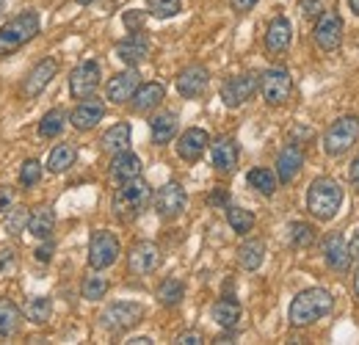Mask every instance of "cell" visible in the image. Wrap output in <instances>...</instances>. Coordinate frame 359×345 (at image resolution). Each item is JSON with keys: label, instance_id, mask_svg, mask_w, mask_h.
Segmentation results:
<instances>
[{"label": "cell", "instance_id": "cell-1", "mask_svg": "<svg viewBox=\"0 0 359 345\" xmlns=\"http://www.w3.org/2000/svg\"><path fill=\"white\" fill-rule=\"evenodd\" d=\"M332 306H334V299H332L329 290H323V288H307V290H302L290 302L287 320H290V326L302 329V326H310L315 320L326 318L332 312Z\"/></svg>", "mask_w": 359, "mask_h": 345}, {"label": "cell", "instance_id": "cell-2", "mask_svg": "<svg viewBox=\"0 0 359 345\" xmlns=\"http://www.w3.org/2000/svg\"><path fill=\"white\" fill-rule=\"evenodd\" d=\"M149 199H152L149 182H144L141 177L125 180V182L116 188V194H114L111 210H114V216L119 218V221H135V218L147 210Z\"/></svg>", "mask_w": 359, "mask_h": 345}, {"label": "cell", "instance_id": "cell-3", "mask_svg": "<svg viewBox=\"0 0 359 345\" xmlns=\"http://www.w3.org/2000/svg\"><path fill=\"white\" fill-rule=\"evenodd\" d=\"M340 205H343V188H340V182H334L332 177H318V180H313V185L307 191V210L318 221H332V218L337 216Z\"/></svg>", "mask_w": 359, "mask_h": 345}, {"label": "cell", "instance_id": "cell-4", "mask_svg": "<svg viewBox=\"0 0 359 345\" xmlns=\"http://www.w3.org/2000/svg\"><path fill=\"white\" fill-rule=\"evenodd\" d=\"M39 34V11L25 8L0 28V55H11Z\"/></svg>", "mask_w": 359, "mask_h": 345}, {"label": "cell", "instance_id": "cell-5", "mask_svg": "<svg viewBox=\"0 0 359 345\" xmlns=\"http://www.w3.org/2000/svg\"><path fill=\"white\" fill-rule=\"evenodd\" d=\"M359 141V119L357 116H340L337 122H332V128L323 135V152L329 158H337L343 152H348Z\"/></svg>", "mask_w": 359, "mask_h": 345}, {"label": "cell", "instance_id": "cell-6", "mask_svg": "<svg viewBox=\"0 0 359 345\" xmlns=\"http://www.w3.org/2000/svg\"><path fill=\"white\" fill-rule=\"evenodd\" d=\"M144 304L138 302H116L111 306H105V312L100 315V326L108 332H128L141 323L144 318Z\"/></svg>", "mask_w": 359, "mask_h": 345}, {"label": "cell", "instance_id": "cell-7", "mask_svg": "<svg viewBox=\"0 0 359 345\" xmlns=\"http://www.w3.org/2000/svg\"><path fill=\"white\" fill-rule=\"evenodd\" d=\"M257 88H260V94H263V100H266L269 105H282V102H287V97H290V91H293V78H290L287 69L271 67V69H266V72L260 75Z\"/></svg>", "mask_w": 359, "mask_h": 345}, {"label": "cell", "instance_id": "cell-8", "mask_svg": "<svg viewBox=\"0 0 359 345\" xmlns=\"http://www.w3.org/2000/svg\"><path fill=\"white\" fill-rule=\"evenodd\" d=\"M313 39L323 53H334L343 44V20L337 11H320V17L315 20Z\"/></svg>", "mask_w": 359, "mask_h": 345}, {"label": "cell", "instance_id": "cell-9", "mask_svg": "<svg viewBox=\"0 0 359 345\" xmlns=\"http://www.w3.org/2000/svg\"><path fill=\"white\" fill-rule=\"evenodd\" d=\"M119 257V241L114 232L108 229H97L91 235V243H89V265L94 271H105L111 268L114 262Z\"/></svg>", "mask_w": 359, "mask_h": 345}, {"label": "cell", "instance_id": "cell-10", "mask_svg": "<svg viewBox=\"0 0 359 345\" xmlns=\"http://www.w3.org/2000/svg\"><path fill=\"white\" fill-rule=\"evenodd\" d=\"M152 202H155V213L158 216L163 218V221H172V218H177L185 210L188 196H185V191L180 188L177 182H166L163 188H158Z\"/></svg>", "mask_w": 359, "mask_h": 345}, {"label": "cell", "instance_id": "cell-11", "mask_svg": "<svg viewBox=\"0 0 359 345\" xmlns=\"http://www.w3.org/2000/svg\"><path fill=\"white\" fill-rule=\"evenodd\" d=\"M100 78H102V72H100V64L97 61H83V64H78L75 69H72V75H69V91H72V97L75 100H86L91 97L97 86H100Z\"/></svg>", "mask_w": 359, "mask_h": 345}, {"label": "cell", "instance_id": "cell-12", "mask_svg": "<svg viewBox=\"0 0 359 345\" xmlns=\"http://www.w3.org/2000/svg\"><path fill=\"white\" fill-rule=\"evenodd\" d=\"M257 75H235V78H226L222 83V100H224L226 108H241L243 102L252 100V94L257 91Z\"/></svg>", "mask_w": 359, "mask_h": 345}, {"label": "cell", "instance_id": "cell-13", "mask_svg": "<svg viewBox=\"0 0 359 345\" xmlns=\"http://www.w3.org/2000/svg\"><path fill=\"white\" fill-rule=\"evenodd\" d=\"M158 262H161V252H158V246H155L152 241L135 243L133 249H130V255H128V268H130L133 276H147V273H152V271L158 268Z\"/></svg>", "mask_w": 359, "mask_h": 345}, {"label": "cell", "instance_id": "cell-14", "mask_svg": "<svg viewBox=\"0 0 359 345\" xmlns=\"http://www.w3.org/2000/svg\"><path fill=\"white\" fill-rule=\"evenodd\" d=\"M208 83H210V75H208V69L202 64H191V67H185L177 75V91L185 100L202 97Z\"/></svg>", "mask_w": 359, "mask_h": 345}, {"label": "cell", "instance_id": "cell-15", "mask_svg": "<svg viewBox=\"0 0 359 345\" xmlns=\"http://www.w3.org/2000/svg\"><path fill=\"white\" fill-rule=\"evenodd\" d=\"M138 86H141V75H138L135 69H125V72H119V75H114V78L108 81L105 94H108V100H111L114 105H125L135 94Z\"/></svg>", "mask_w": 359, "mask_h": 345}, {"label": "cell", "instance_id": "cell-16", "mask_svg": "<svg viewBox=\"0 0 359 345\" xmlns=\"http://www.w3.org/2000/svg\"><path fill=\"white\" fill-rule=\"evenodd\" d=\"M208 144H210V138H208V133H205V130L191 128V130H185V133L177 138V155L185 161V163H196V161L205 155Z\"/></svg>", "mask_w": 359, "mask_h": 345}, {"label": "cell", "instance_id": "cell-17", "mask_svg": "<svg viewBox=\"0 0 359 345\" xmlns=\"http://www.w3.org/2000/svg\"><path fill=\"white\" fill-rule=\"evenodd\" d=\"M238 158H241V149H238L235 138H229V135H222V138H216V141L210 144V161H213V166H216V169H219L222 174L235 172V166H238Z\"/></svg>", "mask_w": 359, "mask_h": 345}, {"label": "cell", "instance_id": "cell-18", "mask_svg": "<svg viewBox=\"0 0 359 345\" xmlns=\"http://www.w3.org/2000/svg\"><path fill=\"white\" fill-rule=\"evenodd\" d=\"M102 116H105V102L102 100H94V97H86L69 114V122H72L75 130H91L97 128V122H102Z\"/></svg>", "mask_w": 359, "mask_h": 345}, {"label": "cell", "instance_id": "cell-19", "mask_svg": "<svg viewBox=\"0 0 359 345\" xmlns=\"http://www.w3.org/2000/svg\"><path fill=\"white\" fill-rule=\"evenodd\" d=\"M323 259H326V265L332 268V271H348V265H351V255H348V243H346V238L340 235V232H332L326 241H323Z\"/></svg>", "mask_w": 359, "mask_h": 345}, {"label": "cell", "instance_id": "cell-20", "mask_svg": "<svg viewBox=\"0 0 359 345\" xmlns=\"http://www.w3.org/2000/svg\"><path fill=\"white\" fill-rule=\"evenodd\" d=\"M149 50H152V44H149V39H147L141 31H133L128 39H122V42L116 44V55H119L128 67H138V64L149 55Z\"/></svg>", "mask_w": 359, "mask_h": 345}, {"label": "cell", "instance_id": "cell-21", "mask_svg": "<svg viewBox=\"0 0 359 345\" xmlns=\"http://www.w3.org/2000/svg\"><path fill=\"white\" fill-rule=\"evenodd\" d=\"M55 72H58V64H55L53 58L39 61V64L28 72V78H25V83H22V91H25L28 97H39L47 88V83L55 78Z\"/></svg>", "mask_w": 359, "mask_h": 345}, {"label": "cell", "instance_id": "cell-22", "mask_svg": "<svg viewBox=\"0 0 359 345\" xmlns=\"http://www.w3.org/2000/svg\"><path fill=\"white\" fill-rule=\"evenodd\" d=\"M163 97H166V88L161 83H141L130 97V108L135 114H149L163 102Z\"/></svg>", "mask_w": 359, "mask_h": 345}, {"label": "cell", "instance_id": "cell-23", "mask_svg": "<svg viewBox=\"0 0 359 345\" xmlns=\"http://www.w3.org/2000/svg\"><path fill=\"white\" fill-rule=\"evenodd\" d=\"M293 42V25L287 17H273L266 31V47L269 53H285Z\"/></svg>", "mask_w": 359, "mask_h": 345}, {"label": "cell", "instance_id": "cell-24", "mask_svg": "<svg viewBox=\"0 0 359 345\" xmlns=\"http://www.w3.org/2000/svg\"><path fill=\"white\" fill-rule=\"evenodd\" d=\"M302 166H304V155H302V149H299L296 144L285 147V149L279 152V158H276V180H279V182H290V180H296V174L302 172Z\"/></svg>", "mask_w": 359, "mask_h": 345}, {"label": "cell", "instance_id": "cell-25", "mask_svg": "<svg viewBox=\"0 0 359 345\" xmlns=\"http://www.w3.org/2000/svg\"><path fill=\"white\" fill-rule=\"evenodd\" d=\"M111 177H114V180H119V182L141 177V158L133 155L130 149L116 152V155H114V161H111Z\"/></svg>", "mask_w": 359, "mask_h": 345}, {"label": "cell", "instance_id": "cell-26", "mask_svg": "<svg viewBox=\"0 0 359 345\" xmlns=\"http://www.w3.org/2000/svg\"><path fill=\"white\" fill-rule=\"evenodd\" d=\"M149 130H152V144H158V147L169 144V141L175 138V133H177V114H172V111H163V114L152 116V122H149Z\"/></svg>", "mask_w": 359, "mask_h": 345}, {"label": "cell", "instance_id": "cell-27", "mask_svg": "<svg viewBox=\"0 0 359 345\" xmlns=\"http://www.w3.org/2000/svg\"><path fill=\"white\" fill-rule=\"evenodd\" d=\"M130 135H133V130L128 122H119V125H114V128L105 130V135H102V149L105 152H111V155H116V152H125L128 147H130Z\"/></svg>", "mask_w": 359, "mask_h": 345}, {"label": "cell", "instance_id": "cell-28", "mask_svg": "<svg viewBox=\"0 0 359 345\" xmlns=\"http://www.w3.org/2000/svg\"><path fill=\"white\" fill-rule=\"evenodd\" d=\"M25 229H28L34 238H39V241H47V238L53 235V229H55V213H53L50 208H39V210H34V213L28 216V224H25Z\"/></svg>", "mask_w": 359, "mask_h": 345}, {"label": "cell", "instance_id": "cell-29", "mask_svg": "<svg viewBox=\"0 0 359 345\" xmlns=\"http://www.w3.org/2000/svg\"><path fill=\"white\" fill-rule=\"evenodd\" d=\"M263 259H266V243H263L260 238H252V241L241 243V249H238V262H241V268L257 271V268L263 265Z\"/></svg>", "mask_w": 359, "mask_h": 345}, {"label": "cell", "instance_id": "cell-30", "mask_svg": "<svg viewBox=\"0 0 359 345\" xmlns=\"http://www.w3.org/2000/svg\"><path fill=\"white\" fill-rule=\"evenodd\" d=\"M241 304L235 302V299H219V302L213 304V320L222 326V329H235L238 323H241Z\"/></svg>", "mask_w": 359, "mask_h": 345}, {"label": "cell", "instance_id": "cell-31", "mask_svg": "<svg viewBox=\"0 0 359 345\" xmlns=\"http://www.w3.org/2000/svg\"><path fill=\"white\" fill-rule=\"evenodd\" d=\"M75 158H78V152H75L72 144H58V147H53L50 155H47V169L53 174L67 172V169L75 163Z\"/></svg>", "mask_w": 359, "mask_h": 345}, {"label": "cell", "instance_id": "cell-32", "mask_svg": "<svg viewBox=\"0 0 359 345\" xmlns=\"http://www.w3.org/2000/svg\"><path fill=\"white\" fill-rule=\"evenodd\" d=\"M20 329V309L8 299H0V340L14 337Z\"/></svg>", "mask_w": 359, "mask_h": 345}, {"label": "cell", "instance_id": "cell-33", "mask_svg": "<svg viewBox=\"0 0 359 345\" xmlns=\"http://www.w3.org/2000/svg\"><path fill=\"white\" fill-rule=\"evenodd\" d=\"M246 182H249V188H255L257 194H263V196H273L276 194V174L271 172V169H252V172L246 174Z\"/></svg>", "mask_w": 359, "mask_h": 345}, {"label": "cell", "instance_id": "cell-34", "mask_svg": "<svg viewBox=\"0 0 359 345\" xmlns=\"http://www.w3.org/2000/svg\"><path fill=\"white\" fill-rule=\"evenodd\" d=\"M226 221L238 235H246V232L255 229V213L243 210V208H235V205H226Z\"/></svg>", "mask_w": 359, "mask_h": 345}, {"label": "cell", "instance_id": "cell-35", "mask_svg": "<svg viewBox=\"0 0 359 345\" xmlns=\"http://www.w3.org/2000/svg\"><path fill=\"white\" fill-rule=\"evenodd\" d=\"M64 122H67V114H64L61 108L47 111L45 116H42V122H39V135H42V138H55V135H61Z\"/></svg>", "mask_w": 359, "mask_h": 345}, {"label": "cell", "instance_id": "cell-36", "mask_svg": "<svg viewBox=\"0 0 359 345\" xmlns=\"http://www.w3.org/2000/svg\"><path fill=\"white\" fill-rule=\"evenodd\" d=\"M25 315H28V320L31 323H47L50 320V315H53V302L47 299V296H39V299H31L28 306H25Z\"/></svg>", "mask_w": 359, "mask_h": 345}, {"label": "cell", "instance_id": "cell-37", "mask_svg": "<svg viewBox=\"0 0 359 345\" xmlns=\"http://www.w3.org/2000/svg\"><path fill=\"white\" fill-rule=\"evenodd\" d=\"M182 296H185V288H182L180 279H166L158 288V302L163 304V306H177L182 302Z\"/></svg>", "mask_w": 359, "mask_h": 345}, {"label": "cell", "instance_id": "cell-38", "mask_svg": "<svg viewBox=\"0 0 359 345\" xmlns=\"http://www.w3.org/2000/svg\"><path fill=\"white\" fill-rule=\"evenodd\" d=\"M290 243H293L296 249H307V246H313L315 243L313 224H304V221L290 224Z\"/></svg>", "mask_w": 359, "mask_h": 345}, {"label": "cell", "instance_id": "cell-39", "mask_svg": "<svg viewBox=\"0 0 359 345\" xmlns=\"http://www.w3.org/2000/svg\"><path fill=\"white\" fill-rule=\"evenodd\" d=\"M147 11L158 20H169L182 11V3L180 0H147Z\"/></svg>", "mask_w": 359, "mask_h": 345}, {"label": "cell", "instance_id": "cell-40", "mask_svg": "<svg viewBox=\"0 0 359 345\" xmlns=\"http://www.w3.org/2000/svg\"><path fill=\"white\" fill-rule=\"evenodd\" d=\"M105 293H108V279H105V276H100V273L86 276V282H83V299H86V302L105 299Z\"/></svg>", "mask_w": 359, "mask_h": 345}, {"label": "cell", "instance_id": "cell-41", "mask_svg": "<svg viewBox=\"0 0 359 345\" xmlns=\"http://www.w3.org/2000/svg\"><path fill=\"white\" fill-rule=\"evenodd\" d=\"M42 180V163L39 161H25L22 163V169H20V182L25 185V188H31V185H36Z\"/></svg>", "mask_w": 359, "mask_h": 345}, {"label": "cell", "instance_id": "cell-42", "mask_svg": "<svg viewBox=\"0 0 359 345\" xmlns=\"http://www.w3.org/2000/svg\"><path fill=\"white\" fill-rule=\"evenodd\" d=\"M14 268H17V255L14 252H0V279L14 273Z\"/></svg>", "mask_w": 359, "mask_h": 345}, {"label": "cell", "instance_id": "cell-43", "mask_svg": "<svg viewBox=\"0 0 359 345\" xmlns=\"http://www.w3.org/2000/svg\"><path fill=\"white\" fill-rule=\"evenodd\" d=\"M125 25L130 28V31H141V25H144V11H128L125 14Z\"/></svg>", "mask_w": 359, "mask_h": 345}, {"label": "cell", "instance_id": "cell-44", "mask_svg": "<svg viewBox=\"0 0 359 345\" xmlns=\"http://www.w3.org/2000/svg\"><path fill=\"white\" fill-rule=\"evenodd\" d=\"M302 8H304V14H307V17H313V20H318V17H320V11H323L320 0H304V3H302Z\"/></svg>", "mask_w": 359, "mask_h": 345}, {"label": "cell", "instance_id": "cell-45", "mask_svg": "<svg viewBox=\"0 0 359 345\" xmlns=\"http://www.w3.org/2000/svg\"><path fill=\"white\" fill-rule=\"evenodd\" d=\"M53 249H55V246H53V241L47 238L45 243L36 249V259H39V262H50V259H53Z\"/></svg>", "mask_w": 359, "mask_h": 345}, {"label": "cell", "instance_id": "cell-46", "mask_svg": "<svg viewBox=\"0 0 359 345\" xmlns=\"http://www.w3.org/2000/svg\"><path fill=\"white\" fill-rule=\"evenodd\" d=\"M208 202H210V205H219V208H226V205H229V199H226V191H224V188H216V191L208 196Z\"/></svg>", "mask_w": 359, "mask_h": 345}, {"label": "cell", "instance_id": "cell-47", "mask_svg": "<svg viewBox=\"0 0 359 345\" xmlns=\"http://www.w3.org/2000/svg\"><path fill=\"white\" fill-rule=\"evenodd\" d=\"M177 343H182V345H199V343H202V334H199V332H185V334H180V337H177Z\"/></svg>", "mask_w": 359, "mask_h": 345}, {"label": "cell", "instance_id": "cell-48", "mask_svg": "<svg viewBox=\"0 0 359 345\" xmlns=\"http://www.w3.org/2000/svg\"><path fill=\"white\" fill-rule=\"evenodd\" d=\"M11 199H14L11 191H8V188H0V213H6V210L11 208Z\"/></svg>", "mask_w": 359, "mask_h": 345}, {"label": "cell", "instance_id": "cell-49", "mask_svg": "<svg viewBox=\"0 0 359 345\" xmlns=\"http://www.w3.org/2000/svg\"><path fill=\"white\" fill-rule=\"evenodd\" d=\"M22 221L28 224V218H25V213H22V210H17V213L11 216V224H8V229H11V235H17V229H20V224H22Z\"/></svg>", "mask_w": 359, "mask_h": 345}, {"label": "cell", "instance_id": "cell-50", "mask_svg": "<svg viewBox=\"0 0 359 345\" xmlns=\"http://www.w3.org/2000/svg\"><path fill=\"white\" fill-rule=\"evenodd\" d=\"M348 255H351V259H359V229L354 232V238L348 241Z\"/></svg>", "mask_w": 359, "mask_h": 345}, {"label": "cell", "instance_id": "cell-51", "mask_svg": "<svg viewBox=\"0 0 359 345\" xmlns=\"http://www.w3.org/2000/svg\"><path fill=\"white\" fill-rule=\"evenodd\" d=\"M255 3H257V0H232V8L243 14V11H249V8L255 6Z\"/></svg>", "mask_w": 359, "mask_h": 345}, {"label": "cell", "instance_id": "cell-52", "mask_svg": "<svg viewBox=\"0 0 359 345\" xmlns=\"http://www.w3.org/2000/svg\"><path fill=\"white\" fill-rule=\"evenodd\" d=\"M351 182H354V188L359 191V158L354 161V166H351Z\"/></svg>", "mask_w": 359, "mask_h": 345}, {"label": "cell", "instance_id": "cell-53", "mask_svg": "<svg viewBox=\"0 0 359 345\" xmlns=\"http://www.w3.org/2000/svg\"><path fill=\"white\" fill-rule=\"evenodd\" d=\"M128 343L130 345H149L152 340H149V337H133V340H128Z\"/></svg>", "mask_w": 359, "mask_h": 345}, {"label": "cell", "instance_id": "cell-54", "mask_svg": "<svg viewBox=\"0 0 359 345\" xmlns=\"http://www.w3.org/2000/svg\"><path fill=\"white\" fill-rule=\"evenodd\" d=\"M348 6H351V11L359 17V0H348Z\"/></svg>", "mask_w": 359, "mask_h": 345}, {"label": "cell", "instance_id": "cell-55", "mask_svg": "<svg viewBox=\"0 0 359 345\" xmlns=\"http://www.w3.org/2000/svg\"><path fill=\"white\" fill-rule=\"evenodd\" d=\"M354 293H357V299H359V271H357V276H354Z\"/></svg>", "mask_w": 359, "mask_h": 345}, {"label": "cell", "instance_id": "cell-56", "mask_svg": "<svg viewBox=\"0 0 359 345\" xmlns=\"http://www.w3.org/2000/svg\"><path fill=\"white\" fill-rule=\"evenodd\" d=\"M3 11H6V0H0V17H3Z\"/></svg>", "mask_w": 359, "mask_h": 345}, {"label": "cell", "instance_id": "cell-57", "mask_svg": "<svg viewBox=\"0 0 359 345\" xmlns=\"http://www.w3.org/2000/svg\"><path fill=\"white\" fill-rule=\"evenodd\" d=\"M78 3H81V6H89L91 0H78Z\"/></svg>", "mask_w": 359, "mask_h": 345}]
</instances>
